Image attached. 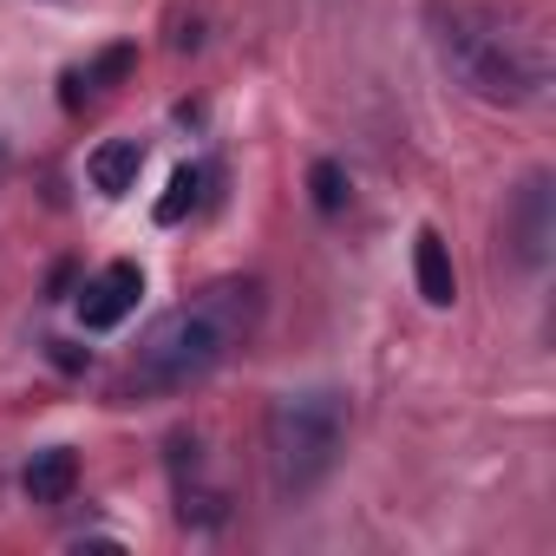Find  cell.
I'll return each mask as SVG.
<instances>
[{
	"label": "cell",
	"mask_w": 556,
	"mask_h": 556,
	"mask_svg": "<svg viewBox=\"0 0 556 556\" xmlns=\"http://www.w3.org/2000/svg\"><path fill=\"white\" fill-rule=\"evenodd\" d=\"M255 321V289L249 282H229V289H210L170 315H157L138 341V361H131V380L144 393H184L197 387L203 374L223 367V354L249 334Z\"/></svg>",
	"instance_id": "cell-1"
},
{
	"label": "cell",
	"mask_w": 556,
	"mask_h": 556,
	"mask_svg": "<svg viewBox=\"0 0 556 556\" xmlns=\"http://www.w3.org/2000/svg\"><path fill=\"white\" fill-rule=\"evenodd\" d=\"M341 439H348V406L315 387V393H282L268 413V465H275V491H315L334 458H341Z\"/></svg>",
	"instance_id": "cell-2"
},
{
	"label": "cell",
	"mask_w": 556,
	"mask_h": 556,
	"mask_svg": "<svg viewBox=\"0 0 556 556\" xmlns=\"http://www.w3.org/2000/svg\"><path fill=\"white\" fill-rule=\"evenodd\" d=\"M445 60H452V73L478 92V99H536V86H543V47L530 40V34H510V27H497V21H471V14H452V27H445Z\"/></svg>",
	"instance_id": "cell-3"
},
{
	"label": "cell",
	"mask_w": 556,
	"mask_h": 556,
	"mask_svg": "<svg viewBox=\"0 0 556 556\" xmlns=\"http://www.w3.org/2000/svg\"><path fill=\"white\" fill-rule=\"evenodd\" d=\"M138 295H144L138 262H112L105 275H92V282H86V295H79V321H86L92 334H105V328H118V321L138 308Z\"/></svg>",
	"instance_id": "cell-4"
},
{
	"label": "cell",
	"mask_w": 556,
	"mask_h": 556,
	"mask_svg": "<svg viewBox=\"0 0 556 556\" xmlns=\"http://www.w3.org/2000/svg\"><path fill=\"white\" fill-rule=\"evenodd\" d=\"M413 275H419V295H426L432 308H452L458 275H452V255H445V236H439V229H419V242H413Z\"/></svg>",
	"instance_id": "cell-5"
},
{
	"label": "cell",
	"mask_w": 556,
	"mask_h": 556,
	"mask_svg": "<svg viewBox=\"0 0 556 556\" xmlns=\"http://www.w3.org/2000/svg\"><path fill=\"white\" fill-rule=\"evenodd\" d=\"M73 478H79V458H73L66 445H47V452H34V458H27V471H21V491H27L34 504H66Z\"/></svg>",
	"instance_id": "cell-6"
},
{
	"label": "cell",
	"mask_w": 556,
	"mask_h": 556,
	"mask_svg": "<svg viewBox=\"0 0 556 556\" xmlns=\"http://www.w3.org/2000/svg\"><path fill=\"white\" fill-rule=\"evenodd\" d=\"M138 164H144V144H138V138H112V144L92 151V184H99L105 197H125V190L138 184Z\"/></svg>",
	"instance_id": "cell-7"
},
{
	"label": "cell",
	"mask_w": 556,
	"mask_h": 556,
	"mask_svg": "<svg viewBox=\"0 0 556 556\" xmlns=\"http://www.w3.org/2000/svg\"><path fill=\"white\" fill-rule=\"evenodd\" d=\"M197 190H203V170H197V164H184V170L170 177V190L157 197V223H184V210L197 203Z\"/></svg>",
	"instance_id": "cell-8"
},
{
	"label": "cell",
	"mask_w": 556,
	"mask_h": 556,
	"mask_svg": "<svg viewBox=\"0 0 556 556\" xmlns=\"http://www.w3.org/2000/svg\"><path fill=\"white\" fill-rule=\"evenodd\" d=\"M308 190H315V210L334 216V210L348 203V177H341V164H315V170H308Z\"/></svg>",
	"instance_id": "cell-9"
},
{
	"label": "cell",
	"mask_w": 556,
	"mask_h": 556,
	"mask_svg": "<svg viewBox=\"0 0 556 556\" xmlns=\"http://www.w3.org/2000/svg\"><path fill=\"white\" fill-rule=\"evenodd\" d=\"M131 60H138L131 47H112V53H99V60H92V73H86L79 86H112V79H125V73H131Z\"/></svg>",
	"instance_id": "cell-10"
}]
</instances>
